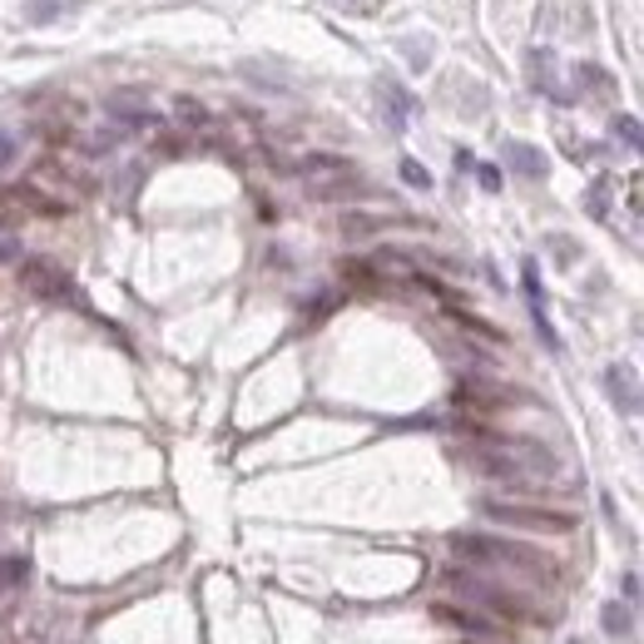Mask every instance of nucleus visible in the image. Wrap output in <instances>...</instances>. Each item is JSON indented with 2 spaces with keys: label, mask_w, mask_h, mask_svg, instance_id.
Listing matches in <instances>:
<instances>
[{
  "label": "nucleus",
  "mask_w": 644,
  "mask_h": 644,
  "mask_svg": "<svg viewBox=\"0 0 644 644\" xmlns=\"http://www.w3.org/2000/svg\"><path fill=\"white\" fill-rule=\"evenodd\" d=\"M451 550H456V560L472 570H486V575H515V580H546V585H556V560L540 556L536 546H526V540H501V536H481V530H466V536H451Z\"/></svg>",
  "instance_id": "nucleus-1"
},
{
  "label": "nucleus",
  "mask_w": 644,
  "mask_h": 644,
  "mask_svg": "<svg viewBox=\"0 0 644 644\" xmlns=\"http://www.w3.org/2000/svg\"><path fill=\"white\" fill-rule=\"evenodd\" d=\"M446 591L462 605H476L481 615H491V620H530L536 615L526 595L505 591L496 575H476V570H446Z\"/></svg>",
  "instance_id": "nucleus-2"
},
{
  "label": "nucleus",
  "mask_w": 644,
  "mask_h": 644,
  "mask_svg": "<svg viewBox=\"0 0 644 644\" xmlns=\"http://www.w3.org/2000/svg\"><path fill=\"white\" fill-rule=\"evenodd\" d=\"M481 511L491 515V521H501V526H515V530H536V536H570V530H575V515H565V511H546V505L486 501Z\"/></svg>",
  "instance_id": "nucleus-3"
},
{
  "label": "nucleus",
  "mask_w": 644,
  "mask_h": 644,
  "mask_svg": "<svg viewBox=\"0 0 644 644\" xmlns=\"http://www.w3.org/2000/svg\"><path fill=\"white\" fill-rule=\"evenodd\" d=\"M21 283L35 293V298H45V302H85L80 298V288H75V278L60 269V263H50V258H25L21 263Z\"/></svg>",
  "instance_id": "nucleus-4"
},
{
  "label": "nucleus",
  "mask_w": 644,
  "mask_h": 644,
  "mask_svg": "<svg viewBox=\"0 0 644 644\" xmlns=\"http://www.w3.org/2000/svg\"><path fill=\"white\" fill-rule=\"evenodd\" d=\"M521 288H526L530 322H536L540 343H546L550 353H560V333H556V322H550V302H546V288H540V273H536V263H526V269H521Z\"/></svg>",
  "instance_id": "nucleus-5"
},
{
  "label": "nucleus",
  "mask_w": 644,
  "mask_h": 644,
  "mask_svg": "<svg viewBox=\"0 0 644 644\" xmlns=\"http://www.w3.org/2000/svg\"><path fill=\"white\" fill-rule=\"evenodd\" d=\"M105 115L115 119L119 129H150L154 124V109L140 90H115V95L105 99Z\"/></svg>",
  "instance_id": "nucleus-6"
},
{
  "label": "nucleus",
  "mask_w": 644,
  "mask_h": 644,
  "mask_svg": "<svg viewBox=\"0 0 644 644\" xmlns=\"http://www.w3.org/2000/svg\"><path fill=\"white\" fill-rule=\"evenodd\" d=\"M431 615H437L441 624H456V630H466V634H481V640H491V634H501V620H491V615H481V610H472V605H431Z\"/></svg>",
  "instance_id": "nucleus-7"
},
{
  "label": "nucleus",
  "mask_w": 644,
  "mask_h": 644,
  "mask_svg": "<svg viewBox=\"0 0 644 644\" xmlns=\"http://www.w3.org/2000/svg\"><path fill=\"white\" fill-rule=\"evenodd\" d=\"M0 208H25V214H40V218H60V214H64L60 199H45V193H40V189H31V183L0 189Z\"/></svg>",
  "instance_id": "nucleus-8"
},
{
  "label": "nucleus",
  "mask_w": 644,
  "mask_h": 644,
  "mask_svg": "<svg viewBox=\"0 0 644 644\" xmlns=\"http://www.w3.org/2000/svg\"><path fill=\"white\" fill-rule=\"evenodd\" d=\"M605 392H610V402L624 417L640 412V377H634V367H610V372H605Z\"/></svg>",
  "instance_id": "nucleus-9"
},
{
  "label": "nucleus",
  "mask_w": 644,
  "mask_h": 644,
  "mask_svg": "<svg viewBox=\"0 0 644 644\" xmlns=\"http://www.w3.org/2000/svg\"><path fill=\"white\" fill-rule=\"evenodd\" d=\"M501 154H505V164H511L521 179H546V169H550L546 154H540L536 144H526V140H505Z\"/></svg>",
  "instance_id": "nucleus-10"
},
{
  "label": "nucleus",
  "mask_w": 644,
  "mask_h": 644,
  "mask_svg": "<svg viewBox=\"0 0 644 644\" xmlns=\"http://www.w3.org/2000/svg\"><path fill=\"white\" fill-rule=\"evenodd\" d=\"M526 60H530V85L546 90V95H550V99H560V105H575V99H570L565 90H560V80H556V55H550V50H530Z\"/></svg>",
  "instance_id": "nucleus-11"
},
{
  "label": "nucleus",
  "mask_w": 644,
  "mask_h": 644,
  "mask_svg": "<svg viewBox=\"0 0 644 644\" xmlns=\"http://www.w3.org/2000/svg\"><path fill=\"white\" fill-rule=\"evenodd\" d=\"M575 85H580V95H595V99H615V95H620L615 75H610V70H600L595 60H580L575 64Z\"/></svg>",
  "instance_id": "nucleus-12"
},
{
  "label": "nucleus",
  "mask_w": 644,
  "mask_h": 644,
  "mask_svg": "<svg viewBox=\"0 0 644 644\" xmlns=\"http://www.w3.org/2000/svg\"><path fill=\"white\" fill-rule=\"evenodd\" d=\"M25 580H31V560L25 556H0V595L21 591Z\"/></svg>",
  "instance_id": "nucleus-13"
},
{
  "label": "nucleus",
  "mask_w": 644,
  "mask_h": 644,
  "mask_svg": "<svg viewBox=\"0 0 644 644\" xmlns=\"http://www.w3.org/2000/svg\"><path fill=\"white\" fill-rule=\"evenodd\" d=\"M174 119H179L183 129H208V124H214V115H208V109L199 105L193 95H179V99H174Z\"/></svg>",
  "instance_id": "nucleus-14"
},
{
  "label": "nucleus",
  "mask_w": 644,
  "mask_h": 644,
  "mask_svg": "<svg viewBox=\"0 0 644 644\" xmlns=\"http://www.w3.org/2000/svg\"><path fill=\"white\" fill-rule=\"evenodd\" d=\"M382 95H386V109H392V124H407V115H412V95L397 85V80H382Z\"/></svg>",
  "instance_id": "nucleus-15"
},
{
  "label": "nucleus",
  "mask_w": 644,
  "mask_h": 644,
  "mask_svg": "<svg viewBox=\"0 0 644 644\" xmlns=\"http://www.w3.org/2000/svg\"><path fill=\"white\" fill-rule=\"evenodd\" d=\"M392 218H377V214H343V238H367L377 228H386Z\"/></svg>",
  "instance_id": "nucleus-16"
},
{
  "label": "nucleus",
  "mask_w": 644,
  "mask_h": 644,
  "mask_svg": "<svg viewBox=\"0 0 644 644\" xmlns=\"http://www.w3.org/2000/svg\"><path fill=\"white\" fill-rule=\"evenodd\" d=\"M600 620H605V630L610 634H634V615L624 610V605H615V600L600 610Z\"/></svg>",
  "instance_id": "nucleus-17"
},
{
  "label": "nucleus",
  "mask_w": 644,
  "mask_h": 644,
  "mask_svg": "<svg viewBox=\"0 0 644 644\" xmlns=\"http://www.w3.org/2000/svg\"><path fill=\"white\" fill-rule=\"evenodd\" d=\"M451 318L462 322V327H472L476 337H486V343H505V333H496L491 322H481V318H472V312H451Z\"/></svg>",
  "instance_id": "nucleus-18"
},
{
  "label": "nucleus",
  "mask_w": 644,
  "mask_h": 644,
  "mask_svg": "<svg viewBox=\"0 0 644 644\" xmlns=\"http://www.w3.org/2000/svg\"><path fill=\"white\" fill-rule=\"evenodd\" d=\"M615 140H624L630 150H640V119H634V115H615Z\"/></svg>",
  "instance_id": "nucleus-19"
},
{
  "label": "nucleus",
  "mask_w": 644,
  "mask_h": 644,
  "mask_svg": "<svg viewBox=\"0 0 644 644\" xmlns=\"http://www.w3.org/2000/svg\"><path fill=\"white\" fill-rule=\"evenodd\" d=\"M15 159H21V140H15L11 129H0V174L11 169Z\"/></svg>",
  "instance_id": "nucleus-20"
},
{
  "label": "nucleus",
  "mask_w": 644,
  "mask_h": 644,
  "mask_svg": "<svg viewBox=\"0 0 644 644\" xmlns=\"http://www.w3.org/2000/svg\"><path fill=\"white\" fill-rule=\"evenodd\" d=\"M585 204H591L595 218H605V208H610V179H595V189H591V199H585Z\"/></svg>",
  "instance_id": "nucleus-21"
},
{
  "label": "nucleus",
  "mask_w": 644,
  "mask_h": 644,
  "mask_svg": "<svg viewBox=\"0 0 644 644\" xmlns=\"http://www.w3.org/2000/svg\"><path fill=\"white\" fill-rule=\"evenodd\" d=\"M402 179H407V183H412V189H431V174H427V169H421V164H417V159H402Z\"/></svg>",
  "instance_id": "nucleus-22"
},
{
  "label": "nucleus",
  "mask_w": 644,
  "mask_h": 644,
  "mask_svg": "<svg viewBox=\"0 0 644 644\" xmlns=\"http://www.w3.org/2000/svg\"><path fill=\"white\" fill-rule=\"evenodd\" d=\"M476 174H481V189H501V169H496V164H481V169H476Z\"/></svg>",
  "instance_id": "nucleus-23"
},
{
  "label": "nucleus",
  "mask_w": 644,
  "mask_h": 644,
  "mask_svg": "<svg viewBox=\"0 0 644 644\" xmlns=\"http://www.w3.org/2000/svg\"><path fill=\"white\" fill-rule=\"evenodd\" d=\"M11 258H21V243H15V238H0V263H11Z\"/></svg>",
  "instance_id": "nucleus-24"
},
{
  "label": "nucleus",
  "mask_w": 644,
  "mask_h": 644,
  "mask_svg": "<svg viewBox=\"0 0 644 644\" xmlns=\"http://www.w3.org/2000/svg\"><path fill=\"white\" fill-rule=\"evenodd\" d=\"M333 5H353V0H333Z\"/></svg>",
  "instance_id": "nucleus-25"
}]
</instances>
